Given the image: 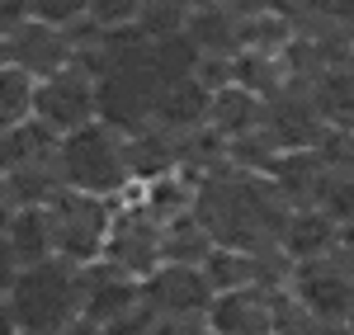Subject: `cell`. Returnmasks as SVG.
I'll return each instance as SVG.
<instances>
[{
  "label": "cell",
  "instance_id": "2",
  "mask_svg": "<svg viewBox=\"0 0 354 335\" xmlns=\"http://www.w3.org/2000/svg\"><path fill=\"white\" fill-rule=\"evenodd\" d=\"M10 312L19 335H57L81 316V265L43 260L24 265V274L10 288Z\"/></svg>",
  "mask_w": 354,
  "mask_h": 335
},
{
  "label": "cell",
  "instance_id": "36",
  "mask_svg": "<svg viewBox=\"0 0 354 335\" xmlns=\"http://www.w3.org/2000/svg\"><path fill=\"white\" fill-rule=\"evenodd\" d=\"M340 251L354 260V222H350V227H340Z\"/></svg>",
  "mask_w": 354,
  "mask_h": 335
},
{
  "label": "cell",
  "instance_id": "26",
  "mask_svg": "<svg viewBox=\"0 0 354 335\" xmlns=\"http://www.w3.org/2000/svg\"><path fill=\"white\" fill-rule=\"evenodd\" d=\"M189 24V0H142V15H137V28L156 43V38H175Z\"/></svg>",
  "mask_w": 354,
  "mask_h": 335
},
{
  "label": "cell",
  "instance_id": "9",
  "mask_svg": "<svg viewBox=\"0 0 354 335\" xmlns=\"http://www.w3.org/2000/svg\"><path fill=\"white\" fill-rule=\"evenodd\" d=\"M33 118L48 133H57V137L95 123L100 118L95 113V76H85L81 66H66L57 76H43V81L33 85Z\"/></svg>",
  "mask_w": 354,
  "mask_h": 335
},
{
  "label": "cell",
  "instance_id": "3",
  "mask_svg": "<svg viewBox=\"0 0 354 335\" xmlns=\"http://www.w3.org/2000/svg\"><path fill=\"white\" fill-rule=\"evenodd\" d=\"M57 166L66 189L81 194H100V198H123L133 175H128V137L109 128V123H85L76 133L57 142Z\"/></svg>",
  "mask_w": 354,
  "mask_h": 335
},
{
  "label": "cell",
  "instance_id": "19",
  "mask_svg": "<svg viewBox=\"0 0 354 335\" xmlns=\"http://www.w3.org/2000/svg\"><path fill=\"white\" fill-rule=\"evenodd\" d=\"M208 128H213L222 142L245 137V133L265 128V99L250 95V90L236 85V81L222 85V90H213V104H208Z\"/></svg>",
  "mask_w": 354,
  "mask_h": 335
},
{
  "label": "cell",
  "instance_id": "28",
  "mask_svg": "<svg viewBox=\"0 0 354 335\" xmlns=\"http://www.w3.org/2000/svg\"><path fill=\"white\" fill-rule=\"evenodd\" d=\"M90 10V0H28V19H43L57 28H76Z\"/></svg>",
  "mask_w": 354,
  "mask_h": 335
},
{
  "label": "cell",
  "instance_id": "11",
  "mask_svg": "<svg viewBox=\"0 0 354 335\" xmlns=\"http://www.w3.org/2000/svg\"><path fill=\"white\" fill-rule=\"evenodd\" d=\"M5 61L19 66L24 76L43 81V76H57L76 61V48H71V33L57 24H43V19H24L5 38Z\"/></svg>",
  "mask_w": 354,
  "mask_h": 335
},
{
  "label": "cell",
  "instance_id": "12",
  "mask_svg": "<svg viewBox=\"0 0 354 335\" xmlns=\"http://www.w3.org/2000/svg\"><path fill=\"white\" fill-rule=\"evenodd\" d=\"M137 307H142V279L113 269L109 260L81 265V316H90L95 326H109Z\"/></svg>",
  "mask_w": 354,
  "mask_h": 335
},
{
  "label": "cell",
  "instance_id": "5",
  "mask_svg": "<svg viewBox=\"0 0 354 335\" xmlns=\"http://www.w3.org/2000/svg\"><path fill=\"white\" fill-rule=\"evenodd\" d=\"M109 218H113V198L81 194V189H62V194L48 203L57 260H66V265H95V260L104 255Z\"/></svg>",
  "mask_w": 354,
  "mask_h": 335
},
{
  "label": "cell",
  "instance_id": "6",
  "mask_svg": "<svg viewBox=\"0 0 354 335\" xmlns=\"http://www.w3.org/2000/svg\"><path fill=\"white\" fill-rule=\"evenodd\" d=\"M156 99H161V81L151 71V57L95 76V113H100V123L118 128L123 137L142 133L156 118Z\"/></svg>",
  "mask_w": 354,
  "mask_h": 335
},
{
  "label": "cell",
  "instance_id": "8",
  "mask_svg": "<svg viewBox=\"0 0 354 335\" xmlns=\"http://www.w3.org/2000/svg\"><path fill=\"white\" fill-rule=\"evenodd\" d=\"M293 298H298L307 316L317 321H350L354 312V260L345 251H330L322 260H302L293 265Z\"/></svg>",
  "mask_w": 354,
  "mask_h": 335
},
{
  "label": "cell",
  "instance_id": "34",
  "mask_svg": "<svg viewBox=\"0 0 354 335\" xmlns=\"http://www.w3.org/2000/svg\"><path fill=\"white\" fill-rule=\"evenodd\" d=\"M0 335H19V326H15V312H10V298L0 293Z\"/></svg>",
  "mask_w": 354,
  "mask_h": 335
},
{
  "label": "cell",
  "instance_id": "29",
  "mask_svg": "<svg viewBox=\"0 0 354 335\" xmlns=\"http://www.w3.org/2000/svg\"><path fill=\"white\" fill-rule=\"evenodd\" d=\"M137 15H142V0H90L85 10V19L100 28H128L137 24Z\"/></svg>",
  "mask_w": 354,
  "mask_h": 335
},
{
  "label": "cell",
  "instance_id": "7",
  "mask_svg": "<svg viewBox=\"0 0 354 335\" xmlns=\"http://www.w3.org/2000/svg\"><path fill=\"white\" fill-rule=\"evenodd\" d=\"M213 298L218 293L203 279L198 265H161L151 279H142V307L161 326H175V331H198L208 321Z\"/></svg>",
  "mask_w": 354,
  "mask_h": 335
},
{
  "label": "cell",
  "instance_id": "10",
  "mask_svg": "<svg viewBox=\"0 0 354 335\" xmlns=\"http://www.w3.org/2000/svg\"><path fill=\"white\" fill-rule=\"evenodd\" d=\"M326 128L330 123L322 118L307 81H288L279 95L265 99V133L274 137L279 151H307V146H317V137Z\"/></svg>",
  "mask_w": 354,
  "mask_h": 335
},
{
  "label": "cell",
  "instance_id": "13",
  "mask_svg": "<svg viewBox=\"0 0 354 335\" xmlns=\"http://www.w3.org/2000/svg\"><path fill=\"white\" fill-rule=\"evenodd\" d=\"M213 335H274L270 321V288H236V293H218L208 321Z\"/></svg>",
  "mask_w": 354,
  "mask_h": 335
},
{
  "label": "cell",
  "instance_id": "24",
  "mask_svg": "<svg viewBox=\"0 0 354 335\" xmlns=\"http://www.w3.org/2000/svg\"><path fill=\"white\" fill-rule=\"evenodd\" d=\"M198 48H194L185 33H175V38H156L151 43V71H156V81L161 85H175V81H189L198 76Z\"/></svg>",
  "mask_w": 354,
  "mask_h": 335
},
{
  "label": "cell",
  "instance_id": "31",
  "mask_svg": "<svg viewBox=\"0 0 354 335\" xmlns=\"http://www.w3.org/2000/svg\"><path fill=\"white\" fill-rule=\"evenodd\" d=\"M19 274H24V260H19V255H15V246L0 236V293H5V298H10V288H15V279H19Z\"/></svg>",
  "mask_w": 354,
  "mask_h": 335
},
{
  "label": "cell",
  "instance_id": "18",
  "mask_svg": "<svg viewBox=\"0 0 354 335\" xmlns=\"http://www.w3.org/2000/svg\"><path fill=\"white\" fill-rule=\"evenodd\" d=\"M270 180H274V189L283 194L288 208H317L326 166H322V156L312 146L307 151H279V161L270 166Z\"/></svg>",
  "mask_w": 354,
  "mask_h": 335
},
{
  "label": "cell",
  "instance_id": "15",
  "mask_svg": "<svg viewBox=\"0 0 354 335\" xmlns=\"http://www.w3.org/2000/svg\"><path fill=\"white\" fill-rule=\"evenodd\" d=\"M180 133H170L161 123H147L142 133L128 137V175L133 184H151L161 175H175L180 170Z\"/></svg>",
  "mask_w": 354,
  "mask_h": 335
},
{
  "label": "cell",
  "instance_id": "32",
  "mask_svg": "<svg viewBox=\"0 0 354 335\" xmlns=\"http://www.w3.org/2000/svg\"><path fill=\"white\" fill-rule=\"evenodd\" d=\"M28 19V0H0V38H10Z\"/></svg>",
  "mask_w": 354,
  "mask_h": 335
},
{
  "label": "cell",
  "instance_id": "17",
  "mask_svg": "<svg viewBox=\"0 0 354 335\" xmlns=\"http://www.w3.org/2000/svg\"><path fill=\"white\" fill-rule=\"evenodd\" d=\"M208 104H213V90L189 76V81H175V85H161V99H156V118L151 123H161L170 133H198V128H208Z\"/></svg>",
  "mask_w": 354,
  "mask_h": 335
},
{
  "label": "cell",
  "instance_id": "4",
  "mask_svg": "<svg viewBox=\"0 0 354 335\" xmlns=\"http://www.w3.org/2000/svg\"><path fill=\"white\" fill-rule=\"evenodd\" d=\"M113 269L133 274V279H151L165 265V222L147 213V203L137 198V189L128 184V194L113 198L109 236H104V255Z\"/></svg>",
  "mask_w": 354,
  "mask_h": 335
},
{
  "label": "cell",
  "instance_id": "14",
  "mask_svg": "<svg viewBox=\"0 0 354 335\" xmlns=\"http://www.w3.org/2000/svg\"><path fill=\"white\" fill-rule=\"evenodd\" d=\"M185 38L198 48V57H236L241 52V10L232 0L198 5V10H189Z\"/></svg>",
  "mask_w": 354,
  "mask_h": 335
},
{
  "label": "cell",
  "instance_id": "35",
  "mask_svg": "<svg viewBox=\"0 0 354 335\" xmlns=\"http://www.w3.org/2000/svg\"><path fill=\"white\" fill-rule=\"evenodd\" d=\"M57 335H104V331H100V326H95L90 316H76V321H71L66 331H57Z\"/></svg>",
  "mask_w": 354,
  "mask_h": 335
},
{
  "label": "cell",
  "instance_id": "33",
  "mask_svg": "<svg viewBox=\"0 0 354 335\" xmlns=\"http://www.w3.org/2000/svg\"><path fill=\"white\" fill-rule=\"evenodd\" d=\"M302 335H350V326H345V321H317V316H312V321L302 326Z\"/></svg>",
  "mask_w": 354,
  "mask_h": 335
},
{
  "label": "cell",
  "instance_id": "16",
  "mask_svg": "<svg viewBox=\"0 0 354 335\" xmlns=\"http://www.w3.org/2000/svg\"><path fill=\"white\" fill-rule=\"evenodd\" d=\"M279 251L288 255L293 265H302V260H322V255L340 251V227L330 222L322 208H293L283 236H279Z\"/></svg>",
  "mask_w": 354,
  "mask_h": 335
},
{
  "label": "cell",
  "instance_id": "20",
  "mask_svg": "<svg viewBox=\"0 0 354 335\" xmlns=\"http://www.w3.org/2000/svg\"><path fill=\"white\" fill-rule=\"evenodd\" d=\"M312 99H317V109L326 118L330 128H354V66H326V71H317L312 81Z\"/></svg>",
  "mask_w": 354,
  "mask_h": 335
},
{
  "label": "cell",
  "instance_id": "38",
  "mask_svg": "<svg viewBox=\"0 0 354 335\" xmlns=\"http://www.w3.org/2000/svg\"><path fill=\"white\" fill-rule=\"evenodd\" d=\"M350 66H354V48H350Z\"/></svg>",
  "mask_w": 354,
  "mask_h": 335
},
{
  "label": "cell",
  "instance_id": "25",
  "mask_svg": "<svg viewBox=\"0 0 354 335\" xmlns=\"http://www.w3.org/2000/svg\"><path fill=\"white\" fill-rule=\"evenodd\" d=\"M33 76H24L19 66H0V128H19L33 118Z\"/></svg>",
  "mask_w": 354,
  "mask_h": 335
},
{
  "label": "cell",
  "instance_id": "1",
  "mask_svg": "<svg viewBox=\"0 0 354 335\" xmlns=\"http://www.w3.org/2000/svg\"><path fill=\"white\" fill-rule=\"evenodd\" d=\"M288 213L293 208L274 189V180L255 175V170L222 166L203 184H194V218L208 227L213 246H227V251H245V255L279 251Z\"/></svg>",
  "mask_w": 354,
  "mask_h": 335
},
{
  "label": "cell",
  "instance_id": "22",
  "mask_svg": "<svg viewBox=\"0 0 354 335\" xmlns=\"http://www.w3.org/2000/svg\"><path fill=\"white\" fill-rule=\"evenodd\" d=\"M203 279L213 283V293H236V288H260V255L245 251H227V246H213V255L198 265Z\"/></svg>",
  "mask_w": 354,
  "mask_h": 335
},
{
  "label": "cell",
  "instance_id": "30",
  "mask_svg": "<svg viewBox=\"0 0 354 335\" xmlns=\"http://www.w3.org/2000/svg\"><path fill=\"white\" fill-rule=\"evenodd\" d=\"M104 335H156V316L147 307L128 312V316H118V321H109V326H100Z\"/></svg>",
  "mask_w": 354,
  "mask_h": 335
},
{
  "label": "cell",
  "instance_id": "23",
  "mask_svg": "<svg viewBox=\"0 0 354 335\" xmlns=\"http://www.w3.org/2000/svg\"><path fill=\"white\" fill-rule=\"evenodd\" d=\"M213 255V236L194 213L165 222V265H203Z\"/></svg>",
  "mask_w": 354,
  "mask_h": 335
},
{
  "label": "cell",
  "instance_id": "21",
  "mask_svg": "<svg viewBox=\"0 0 354 335\" xmlns=\"http://www.w3.org/2000/svg\"><path fill=\"white\" fill-rule=\"evenodd\" d=\"M5 241L15 246V255L24 265H43L53 260L57 246H53V222H48V208H15V218L5 227Z\"/></svg>",
  "mask_w": 354,
  "mask_h": 335
},
{
  "label": "cell",
  "instance_id": "27",
  "mask_svg": "<svg viewBox=\"0 0 354 335\" xmlns=\"http://www.w3.org/2000/svg\"><path fill=\"white\" fill-rule=\"evenodd\" d=\"M317 208H322L335 227L354 222V170H326L322 194H317Z\"/></svg>",
  "mask_w": 354,
  "mask_h": 335
},
{
  "label": "cell",
  "instance_id": "37",
  "mask_svg": "<svg viewBox=\"0 0 354 335\" xmlns=\"http://www.w3.org/2000/svg\"><path fill=\"white\" fill-rule=\"evenodd\" d=\"M0 66H5V38H0Z\"/></svg>",
  "mask_w": 354,
  "mask_h": 335
}]
</instances>
